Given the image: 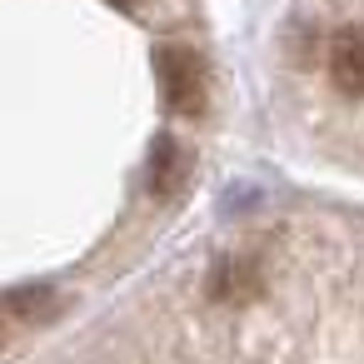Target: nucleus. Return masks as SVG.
<instances>
[{
  "label": "nucleus",
  "mask_w": 364,
  "mask_h": 364,
  "mask_svg": "<svg viewBox=\"0 0 364 364\" xmlns=\"http://www.w3.org/2000/svg\"><path fill=\"white\" fill-rule=\"evenodd\" d=\"M155 70H160V85H165V105L175 115H185V120L205 115L210 80H205V60L190 46H160L155 50Z\"/></svg>",
  "instance_id": "nucleus-1"
},
{
  "label": "nucleus",
  "mask_w": 364,
  "mask_h": 364,
  "mask_svg": "<svg viewBox=\"0 0 364 364\" xmlns=\"http://www.w3.org/2000/svg\"><path fill=\"white\" fill-rule=\"evenodd\" d=\"M329 80L339 95L364 100V26H344L329 41Z\"/></svg>",
  "instance_id": "nucleus-2"
},
{
  "label": "nucleus",
  "mask_w": 364,
  "mask_h": 364,
  "mask_svg": "<svg viewBox=\"0 0 364 364\" xmlns=\"http://www.w3.org/2000/svg\"><path fill=\"white\" fill-rule=\"evenodd\" d=\"M185 175H190L185 150H180L170 135L155 140V155H150V190H155V195H175V190L185 185Z\"/></svg>",
  "instance_id": "nucleus-3"
},
{
  "label": "nucleus",
  "mask_w": 364,
  "mask_h": 364,
  "mask_svg": "<svg viewBox=\"0 0 364 364\" xmlns=\"http://www.w3.org/2000/svg\"><path fill=\"white\" fill-rule=\"evenodd\" d=\"M0 344H6V324H0Z\"/></svg>",
  "instance_id": "nucleus-4"
},
{
  "label": "nucleus",
  "mask_w": 364,
  "mask_h": 364,
  "mask_svg": "<svg viewBox=\"0 0 364 364\" xmlns=\"http://www.w3.org/2000/svg\"><path fill=\"white\" fill-rule=\"evenodd\" d=\"M120 6H135V0H120Z\"/></svg>",
  "instance_id": "nucleus-5"
}]
</instances>
